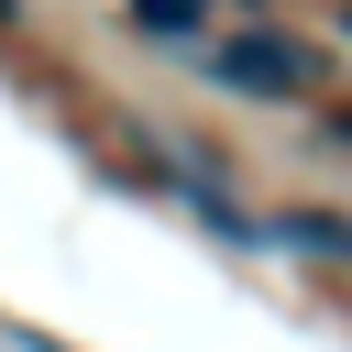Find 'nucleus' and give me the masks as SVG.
Returning <instances> with one entry per match:
<instances>
[{
    "instance_id": "39448f33",
    "label": "nucleus",
    "mask_w": 352,
    "mask_h": 352,
    "mask_svg": "<svg viewBox=\"0 0 352 352\" xmlns=\"http://www.w3.org/2000/svg\"><path fill=\"white\" fill-rule=\"evenodd\" d=\"M341 33H352V0H341Z\"/></svg>"
},
{
    "instance_id": "f03ea898",
    "label": "nucleus",
    "mask_w": 352,
    "mask_h": 352,
    "mask_svg": "<svg viewBox=\"0 0 352 352\" xmlns=\"http://www.w3.org/2000/svg\"><path fill=\"white\" fill-rule=\"evenodd\" d=\"M286 242H308V253H352V220L341 209H297V220H275Z\"/></svg>"
},
{
    "instance_id": "f257e3e1",
    "label": "nucleus",
    "mask_w": 352,
    "mask_h": 352,
    "mask_svg": "<svg viewBox=\"0 0 352 352\" xmlns=\"http://www.w3.org/2000/svg\"><path fill=\"white\" fill-rule=\"evenodd\" d=\"M220 88L231 99H308L319 88V55L297 33H242V44H220Z\"/></svg>"
},
{
    "instance_id": "20e7f679",
    "label": "nucleus",
    "mask_w": 352,
    "mask_h": 352,
    "mask_svg": "<svg viewBox=\"0 0 352 352\" xmlns=\"http://www.w3.org/2000/svg\"><path fill=\"white\" fill-rule=\"evenodd\" d=\"M0 33H11V0H0Z\"/></svg>"
},
{
    "instance_id": "7ed1b4c3",
    "label": "nucleus",
    "mask_w": 352,
    "mask_h": 352,
    "mask_svg": "<svg viewBox=\"0 0 352 352\" xmlns=\"http://www.w3.org/2000/svg\"><path fill=\"white\" fill-rule=\"evenodd\" d=\"M132 22H143V33H198L209 0H132Z\"/></svg>"
}]
</instances>
